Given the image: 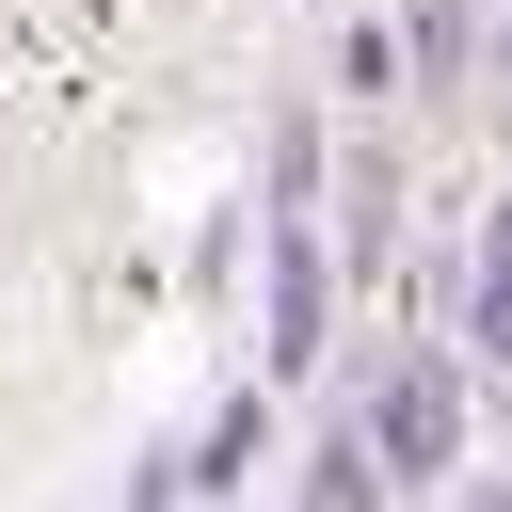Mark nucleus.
<instances>
[{
    "label": "nucleus",
    "instance_id": "f03ea898",
    "mask_svg": "<svg viewBox=\"0 0 512 512\" xmlns=\"http://www.w3.org/2000/svg\"><path fill=\"white\" fill-rule=\"evenodd\" d=\"M480 352H512V224H496V256H480Z\"/></svg>",
    "mask_w": 512,
    "mask_h": 512
},
{
    "label": "nucleus",
    "instance_id": "f257e3e1",
    "mask_svg": "<svg viewBox=\"0 0 512 512\" xmlns=\"http://www.w3.org/2000/svg\"><path fill=\"white\" fill-rule=\"evenodd\" d=\"M448 448V384H400V416H384V464H432Z\"/></svg>",
    "mask_w": 512,
    "mask_h": 512
},
{
    "label": "nucleus",
    "instance_id": "7ed1b4c3",
    "mask_svg": "<svg viewBox=\"0 0 512 512\" xmlns=\"http://www.w3.org/2000/svg\"><path fill=\"white\" fill-rule=\"evenodd\" d=\"M304 512H368V464H320V496Z\"/></svg>",
    "mask_w": 512,
    "mask_h": 512
},
{
    "label": "nucleus",
    "instance_id": "20e7f679",
    "mask_svg": "<svg viewBox=\"0 0 512 512\" xmlns=\"http://www.w3.org/2000/svg\"><path fill=\"white\" fill-rule=\"evenodd\" d=\"M496 80H512V32H496Z\"/></svg>",
    "mask_w": 512,
    "mask_h": 512
}]
</instances>
